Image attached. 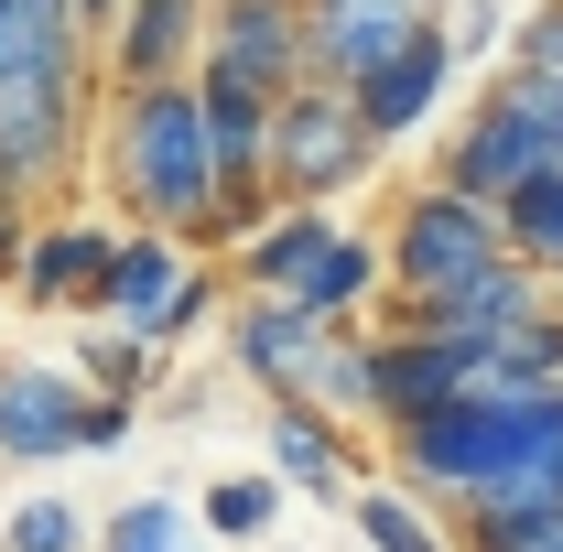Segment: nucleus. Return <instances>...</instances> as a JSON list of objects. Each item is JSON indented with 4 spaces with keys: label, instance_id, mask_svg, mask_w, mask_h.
Listing matches in <instances>:
<instances>
[{
    "label": "nucleus",
    "instance_id": "4",
    "mask_svg": "<svg viewBox=\"0 0 563 552\" xmlns=\"http://www.w3.org/2000/svg\"><path fill=\"white\" fill-rule=\"evenodd\" d=\"M531 174H553V120H542V87L520 76V87H488V109L455 131L444 185H455V196H477V207L498 217V196H520Z\"/></svg>",
    "mask_w": 563,
    "mask_h": 552
},
{
    "label": "nucleus",
    "instance_id": "17",
    "mask_svg": "<svg viewBox=\"0 0 563 552\" xmlns=\"http://www.w3.org/2000/svg\"><path fill=\"white\" fill-rule=\"evenodd\" d=\"M325 357V325H303L292 303H250L239 314V368L250 379H272L282 401H303V368Z\"/></svg>",
    "mask_w": 563,
    "mask_h": 552
},
{
    "label": "nucleus",
    "instance_id": "29",
    "mask_svg": "<svg viewBox=\"0 0 563 552\" xmlns=\"http://www.w3.org/2000/svg\"><path fill=\"white\" fill-rule=\"evenodd\" d=\"M531 552H563V520H553V531H542V542H531Z\"/></svg>",
    "mask_w": 563,
    "mask_h": 552
},
{
    "label": "nucleus",
    "instance_id": "1",
    "mask_svg": "<svg viewBox=\"0 0 563 552\" xmlns=\"http://www.w3.org/2000/svg\"><path fill=\"white\" fill-rule=\"evenodd\" d=\"M87 131V22L76 0H0V207L55 196Z\"/></svg>",
    "mask_w": 563,
    "mask_h": 552
},
{
    "label": "nucleus",
    "instance_id": "23",
    "mask_svg": "<svg viewBox=\"0 0 563 552\" xmlns=\"http://www.w3.org/2000/svg\"><path fill=\"white\" fill-rule=\"evenodd\" d=\"M98 552H185V509H174V498H131V509L98 531Z\"/></svg>",
    "mask_w": 563,
    "mask_h": 552
},
{
    "label": "nucleus",
    "instance_id": "14",
    "mask_svg": "<svg viewBox=\"0 0 563 552\" xmlns=\"http://www.w3.org/2000/svg\"><path fill=\"white\" fill-rule=\"evenodd\" d=\"M120 44V87H185V55L207 44V0H120V22H109Z\"/></svg>",
    "mask_w": 563,
    "mask_h": 552
},
{
    "label": "nucleus",
    "instance_id": "9",
    "mask_svg": "<svg viewBox=\"0 0 563 552\" xmlns=\"http://www.w3.org/2000/svg\"><path fill=\"white\" fill-rule=\"evenodd\" d=\"M87 390H76L66 368H0V455L11 466H55L87 444Z\"/></svg>",
    "mask_w": 563,
    "mask_h": 552
},
{
    "label": "nucleus",
    "instance_id": "6",
    "mask_svg": "<svg viewBox=\"0 0 563 552\" xmlns=\"http://www.w3.org/2000/svg\"><path fill=\"white\" fill-rule=\"evenodd\" d=\"M390 272H401V303H433V292H455V281L498 272V217L477 196H455V185H433L401 207L390 228Z\"/></svg>",
    "mask_w": 563,
    "mask_h": 552
},
{
    "label": "nucleus",
    "instance_id": "27",
    "mask_svg": "<svg viewBox=\"0 0 563 552\" xmlns=\"http://www.w3.org/2000/svg\"><path fill=\"white\" fill-rule=\"evenodd\" d=\"M542 120H553V163H563V87H542Z\"/></svg>",
    "mask_w": 563,
    "mask_h": 552
},
{
    "label": "nucleus",
    "instance_id": "13",
    "mask_svg": "<svg viewBox=\"0 0 563 552\" xmlns=\"http://www.w3.org/2000/svg\"><path fill=\"white\" fill-rule=\"evenodd\" d=\"M185 281H196V272H185V250L141 228V239H120V250H109V281H98V314H109L120 336H141V346H152Z\"/></svg>",
    "mask_w": 563,
    "mask_h": 552
},
{
    "label": "nucleus",
    "instance_id": "26",
    "mask_svg": "<svg viewBox=\"0 0 563 552\" xmlns=\"http://www.w3.org/2000/svg\"><path fill=\"white\" fill-rule=\"evenodd\" d=\"M520 55H531V87H563V0L531 22V44H520Z\"/></svg>",
    "mask_w": 563,
    "mask_h": 552
},
{
    "label": "nucleus",
    "instance_id": "24",
    "mask_svg": "<svg viewBox=\"0 0 563 552\" xmlns=\"http://www.w3.org/2000/svg\"><path fill=\"white\" fill-rule=\"evenodd\" d=\"M357 531H368V552H444V542H433V520H422L412 498H390V487L357 498Z\"/></svg>",
    "mask_w": 563,
    "mask_h": 552
},
{
    "label": "nucleus",
    "instance_id": "5",
    "mask_svg": "<svg viewBox=\"0 0 563 552\" xmlns=\"http://www.w3.org/2000/svg\"><path fill=\"white\" fill-rule=\"evenodd\" d=\"M368 152H379V141L357 131V98H336V87H292V98L272 109V196L325 207L336 185H357Z\"/></svg>",
    "mask_w": 563,
    "mask_h": 552
},
{
    "label": "nucleus",
    "instance_id": "2",
    "mask_svg": "<svg viewBox=\"0 0 563 552\" xmlns=\"http://www.w3.org/2000/svg\"><path fill=\"white\" fill-rule=\"evenodd\" d=\"M401 466L422 487H455L466 509H509V498L563 509V390H520V401L466 390L401 433Z\"/></svg>",
    "mask_w": 563,
    "mask_h": 552
},
{
    "label": "nucleus",
    "instance_id": "28",
    "mask_svg": "<svg viewBox=\"0 0 563 552\" xmlns=\"http://www.w3.org/2000/svg\"><path fill=\"white\" fill-rule=\"evenodd\" d=\"M76 22H120V0H76Z\"/></svg>",
    "mask_w": 563,
    "mask_h": 552
},
{
    "label": "nucleus",
    "instance_id": "8",
    "mask_svg": "<svg viewBox=\"0 0 563 552\" xmlns=\"http://www.w3.org/2000/svg\"><path fill=\"white\" fill-rule=\"evenodd\" d=\"M207 66L261 87V98H292L303 87V0H217L207 11Z\"/></svg>",
    "mask_w": 563,
    "mask_h": 552
},
{
    "label": "nucleus",
    "instance_id": "22",
    "mask_svg": "<svg viewBox=\"0 0 563 552\" xmlns=\"http://www.w3.org/2000/svg\"><path fill=\"white\" fill-rule=\"evenodd\" d=\"M553 520H563L553 498H509V509H466V542H477V552H531Z\"/></svg>",
    "mask_w": 563,
    "mask_h": 552
},
{
    "label": "nucleus",
    "instance_id": "7",
    "mask_svg": "<svg viewBox=\"0 0 563 552\" xmlns=\"http://www.w3.org/2000/svg\"><path fill=\"white\" fill-rule=\"evenodd\" d=\"M422 22H433V0H303V87L357 98Z\"/></svg>",
    "mask_w": 563,
    "mask_h": 552
},
{
    "label": "nucleus",
    "instance_id": "16",
    "mask_svg": "<svg viewBox=\"0 0 563 552\" xmlns=\"http://www.w3.org/2000/svg\"><path fill=\"white\" fill-rule=\"evenodd\" d=\"M336 239H347V228H336L325 207H292L282 228H261V239H239V272H250V292H261V303H292V281L314 272V261H325Z\"/></svg>",
    "mask_w": 563,
    "mask_h": 552
},
{
    "label": "nucleus",
    "instance_id": "15",
    "mask_svg": "<svg viewBox=\"0 0 563 552\" xmlns=\"http://www.w3.org/2000/svg\"><path fill=\"white\" fill-rule=\"evenodd\" d=\"M109 228H44V239H22V303H98V281H109Z\"/></svg>",
    "mask_w": 563,
    "mask_h": 552
},
{
    "label": "nucleus",
    "instance_id": "11",
    "mask_svg": "<svg viewBox=\"0 0 563 552\" xmlns=\"http://www.w3.org/2000/svg\"><path fill=\"white\" fill-rule=\"evenodd\" d=\"M444 401H466V368H455V346L433 336H390L368 346V412L390 422V433H412L422 412H444Z\"/></svg>",
    "mask_w": 563,
    "mask_h": 552
},
{
    "label": "nucleus",
    "instance_id": "12",
    "mask_svg": "<svg viewBox=\"0 0 563 552\" xmlns=\"http://www.w3.org/2000/svg\"><path fill=\"white\" fill-rule=\"evenodd\" d=\"M444 66H455V33H444V22H422L412 44H401L390 66L368 76V87H357V131H368V141H401L412 120H433V98H444Z\"/></svg>",
    "mask_w": 563,
    "mask_h": 552
},
{
    "label": "nucleus",
    "instance_id": "25",
    "mask_svg": "<svg viewBox=\"0 0 563 552\" xmlns=\"http://www.w3.org/2000/svg\"><path fill=\"white\" fill-rule=\"evenodd\" d=\"M272 498H282L272 477H228V487H207V531H228V542H250V531L272 520Z\"/></svg>",
    "mask_w": 563,
    "mask_h": 552
},
{
    "label": "nucleus",
    "instance_id": "10",
    "mask_svg": "<svg viewBox=\"0 0 563 552\" xmlns=\"http://www.w3.org/2000/svg\"><path fill=\"white\" fill-rule=\"evenodd\" d=\"M520 325H542V281L520 272V261H498V272H477V281H455V292H433V303H412L401 336L466 346V336H520Z\"/></svg>",
    "mask_w": 563,
    "mask_h": 552
},
{
    "label": "nucleus",
    "instance_id": "18",
    "mask_svg": "<svg viewBox=\"0 0 563 552\" xmlns=\"http://www.w3.org/2000/svg\"><path fill=\"white\" fill-rule=\"evenodd\" d=\"M368 281H379V250H368V239H336V250H325L314 272L292 281V314L336 336V325H347V314H357V292H368Z\"/></svg>",
    "mask_w": 563,
    "mask_h": 552
},
{
    "label": "nucleus",
    "instance_id": "21",
    "mask_svg": "<svg viewBox=\"0 0 563 552\" xmlns=\"http://www.w3.org/2000/svg\"><path fill=\"white\" fill-rule=\"evenodd\" d=\"M11 552H98V531H87V509H66V498H22L11 509Z\"/></svg>",
    "mask_w": 563,
    "mask_h": 552
},
{
    "label": "nucleus",
    "instance_id": "20",
    "mask_svg": "<svg viewBox=\"0 0 563 552\" xmlns=\"http://www.w3.org/2000/svg\"><path fill=\"white\" fill-rule=\"evenodd\" d=\"M272 466L292 487H314V498H336V477H347V433L325 412H272Z\"/></svg>",
    "mask_w": 563,
    "mask_h": 552
},
{
    "label": "nucleus",
    "instance_id": "19",
    "mask_svg": "<svg viewBox=\"0 0 563 552\" xmlns=\"http://www.w3.org/2000/svg\"><path fill=\"white\" fill-rule=\"evenodd\" d=\"M498 239L520 250V272H563V163L531 174L520 196H498Z\"/></svg>",
    "mask_w": 563,
    "mask_h": 552
},
{
    "label": "nucleus",
    "instance_id": "3",
    "mask_svg": "<svg viewBox=\"0 0 563 552\" xmlns=\"http://www.w3.org/2000/svg\"><path fill=\"white\" fill-rule=\"evenodd\" d=\"M109 174L120 196L152 217V239L217 217V163H207V120H196V87H131L120 98V131H109Z\"/></svg>",
    "mask_w": 563,
    "mask_h": 552
}]
</instances>
